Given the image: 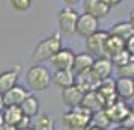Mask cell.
<instances>
[{
    "label": "cell",
    "mask_w": 134,
    "mask_h": 130,
    "mask_svg": "<svg viewBox=\"0 0 134 130\" xmlns=\"http://www.w3.org/2000/svg\"><path fill=\"white\" fill-rule=\"evenodd\" d=\"M128 23H130V24H131V27L134 29V9L130 12V20H128Z\"/></svg>",
    "instance_id": "34"
},
{
    "label": "cell",
    "mask_w": 134,
    "mask_h": 130,
    "mask_svg": "<svg viewBox=\"0 0 134 130\" xmlns=\"http://www.w3.org/2000/svg\"><path fill=\"white\" fill-rule=\"evenodd\" d=\"M99 29V20L92 17L89 14H80L79 20H77V26H75V33L83 38H87L89 35L95 33Z\"/></svg>",
    "instance_id": "6"
},
{
    "label": "cell",
    "mask_w": 134,
    "mask_h": 130,
    "mask_svg": "<svg viewBox=\"0 0 134 130\" xmlns=\"http://www.w3.org/2000/svg\"><path fill=\"white\" fill-rule=\"evenodd\" d=\"M65 2V5H75V3H79L80 0H63Z\"/></svg>",
    "instance_id": "36"
},
{
    "label": "cell",
    "mask_w": 134,
    "mask_h": 130,
    "mask_svg": "<svg viewBox=\"0 0 134 130\" xmlns=\"http://www.w3.org/2000/svg\"><path fill=\"white\" fill-rule=\"evenodd\" d=\"M29 91L26 89L24 86L21 85H15L14 88H11L9 91L3 94V101H5V106H20L24 98L29 95Z\"/></svg>",
    "instance_id": "14"
},
{
    "label": "cell",
    "mask_w": 134,
    "mask_h": 130,
    "mask_svg": "<svg viewBox=\"0 0 134 130\" xmlns=\"http://www.w3.org/2000/svg\"><path fill=\"white\" fill-rule=\"evenodd\" d=\"M110 61H111V64H113V67L118 68V67H122V65H127V64H130V62H133L134 58L128 53L127 50H122L121 53L111 56V58H110Z\"/></svg>",
    "instance_id": "26"
},
{
    "label": "cell",
    "mask_w": 134,
    "mask_h": 130,
    "mask_svg": "<svg viewBox=\"0 0 134 130\" xmlns=\"http://www.w3.org/2000/svg\"><path fill=\"white\" fill-rule=\"evenodd\" d=\"M109 33L116 35V37L122 38L124 41H127L130 37L134 35V29L131 27V24H130L128 21H119V23H116V24H113L110 27Z\"/></svg>",
    "instance_id": "23"
},
{
    "label": "cell",
    "mask_w": 134,
    "mask_h": 130,
    "mask_svg": "<svg viewBox=\"0 0 134 130\" xmlns=\"http://www.w3.org/2000/svg\"><path fill=\"white\" fill-rule=\"evenodd\" d=\"M110 124H111V121H110L105 109H99V111L92 113L91 126H95V127H99V129H103V130H107V127H109Z\"/></svg>",
    "instance_id": "24"
},
{
    "label": "cell",
    "mask_w": 134,
    "mask_h": 130,
    "mask_svg": "<svg viewBox=\"0 0 134 130\" xmlns=\"http://www.w3.org/2000/svg\"><path fill=\"white\" fill-rule=\"evenodd\" d=\"M2 115H3V123L15 126V127L18 126V123L21 121V118L24 117V113H23L20 106H5Z\"/></svg>",
    "instance_id": "19"
},
{
    "label": "cell",
    "mask_w": 134,
    "mask_h": 130,
    "mask_svg": "<svg viewBox=\"0 0 134 130\" xmlns=\"http://www.w3.org/2000/svg\"><path fill=\"white\" fill-rule=\"evenodd\" d=\"M109 37V30L98 29L95 33H92L86 38V51L92 55L93 58H103L105 55V39Z\"/></svg>",
    "instance_id": "4"
},
{
    "label": "cell",
    "mask_w": 134,
    "mask_h": 130,
    "mask_svg": "<svg viewBox=\"0 0 134 130\" xmlns=\"http://www.w3.org/2000/svg\"><path fill=\"white\" fill-rule=\"evenodd\" d=\"M33 130H54V123L50 115L42 113V115H38L35 123H33Z\"/></svg>",
    "instance_id": "25"
},
{
    "label": "cell",
    "mask_w": 134,
    "mask_h": 130,
    "mask_svg": "<svg viewBox=\"0 0 134 130\" xmlns=\"http://www.w3.org/2000/svg\"><path fill=\"white\" fill-rule=\"evenodd\" d=\"M104 109H105V112H107V115H109L111 123L119 124L124 118L127 117L128 112H130V105H128L127 101L118 98L111 105H109L107 107H104Z\"/></svg>",
    "instance_id": "11"
},
{
    "label": "cell",
    "mask_w": 134,
    "mask_h": 130,
    "mask_svg": "<svg viewBox=\"0 0 134 130\" xmlns=\"http://www.w3.org/2000/svg\"><path fill=\"white\" fill-rule=\"evenodd\" d=\"M3 109H5V101H3V95L0 94V112H3Z\"/></svg>",
    "instance_id": "35"
},
{
    "label": "cell",
    "mask_w": 134,
    "mask_h": 130,
    "mask_svg": "<svg viewBox=\"0 0 134 130\" xmlns=\"http://www.w3.org/2000/svg\"><path fill=\"white\" fill-rule=\"evenodd\" d=\"M20 107H21V111H23L24 115H27V117H30V118L39 115V100L33 94H29L24 98V101L20 105Z\"/></svg>",
    "instance_id": "21"
},
{
    "label": "cell",
    "mask_w": 134,
    "mask_h": 130,
    "mask_svg": "<svg viewBox=\"0 0 134 130\" xmlns=\"http://www.w3.org/2000/svg\"><path fill=\"white\" fill-rule=\"evenodd\" d=\"M62 47H63L62 45V33L60 30H56L48 38H45L36 44V47L33 50V55H32V59L38 64L50 61Z\"/></svg>",
    "instance_id": "1"
},
{
    "label": "cell",
    "mask_w": 134,
    "mask_h": 130,
    "mask_svg": "<svg viewBox=\"0 0 134 130\" xmlns=\"http://www.w3.org/2000/svg\"><path fill=\"white\" fill-rule=\"evenodd\" d=\"M91 73L98 80H105L111 77L113 73V64L110 61L109 56H103V58H95L93 59V65L91 68Z\"/></svg>",
    "instance_id": "10"
},
{
    "label": "cell",
    "mask_w": 134,
    "mask_h": 130,
    "mask_svg": "<svg viewBox=\"0 0 134 130\" xmlns=\"http://www.w3.org/2000/svg\"><path fill=\"white\" fill-rule=\"evenodd\" d=\"M20 73H21V67L17 65L12 70H6L0 73V94H3L9 91L11 88H14L15 85H18V79H20Z\"/></svg>",
    "instance_id": "12"
},
{
    "label": "cell",
    "mask_w": 134,
    "mask_h": 130,
    "mask_svg": "<svg viewBox=\"0 0 134 130\" xmlns=\"http://www.w3.org/2000/svg\"><path fill=\"white\" fill-rule=\"evenodd\" d=\"M125 50H127L128 53L134 58V35L133 37H130L127 41H125Z\"/></svg>",
    "instance_id": "31"
},
{
    "label": "cell",
    "mask_w": 134,
    "mask_h": 130,
    "mask_svg": "<svg viewBox=\"0 0 134 130\" xmlns=\"http://www.w3.org/2000/svg\"><path fill=\"white\" fill-rule=\"evenodd\" d=\"M116 76L118 77H128V79H133L134 77V61L127 64V65H122L116 68Z\"/></svg>",
    "instance_id": "27"
},
{
    "label": "cell",
    "mask_w": 134,
    "mask_h": 130,
    "mask_svg": "<svg viewBox=\"0 0 134 130\" xmlns=\"http://www.w3.org/2000/svg\"><path fill=\"white\" fill-rule=\"evenodd\" d=\"M11 6L17 12H27L32 8V0H11Z\"/></svg>",
    "instance_id": "28"
},
{
    "label": "cell",
    "mask_w": 134,
    "mask_h": 130,
    "mask_svg": "<svg viewBox=\"0 0 134 130\" xmlns=\"http://www.w3.org/2000/svg\"><path fill=\"white\" fill-rule=\"evenodd\" d=\"M99 82H101V80H98L97 77L89 71V73H86V74L77 76L75 83H77V85L85 91V92H89V91H95V89L99 86Z\"/></svg>",
    "instance_id": "22"
},
{
    "label": "cell",
    "mask_w": 134,
    "mask_h": 130,
    "mask_svg": "<svg viewBox=\"0 0 134 130\" xmlns=\"http://www.w3.org/2000/svg\"><path fill=\"white\" fill-rule=\"evenodd\" d=\"M3 124V115H2V112H0V126Z\"/></svg>",
    "instance_id": "40"
},
{
    "label": "cell",
    "mask_w": 134,
    "mask_h": 130,
    "mask_svg": "<svg viewBox=\"0 0 134 130\" xmlns=\"http://www.w3.org/2000/svg\"><path fill=\"white\" fill-rule=\"evenodd\" d=\"M87 130H103V129H99V127H95V126H89V129Z\"/></svg>",
    "instance_id": "37"
},
{
    "label": "cell",
    "mask_w": 134,
    "mask_h": 130,
    "mask_svg": "<svg viewBox=\"0 0 134 130\" xmlns=\"http://www.w3.org/2000/svg\"><path fill=\"white\" fill-rule=\"evenodd\" d=\"M97 94L99 95V98L103 101L104 107H107L109 105H111L115 100H118V94H116V86H115V80L109 77L105 80L99 82V86L95 89Z\"/></svg>",
    "instance_id": "7"
},
{
    "label": "cell",
    "mask_w": 134,
    "mask_h": 130,
    "mask_svg": "<svg viewBox=\"0 0 134 130\" xmlns=\"http://www.w3.org/2000/svg\"><path fill=\"white\" fill-rule=\"evenodd\" d=\"M75 77L72 70H56L53 76H51V82L56 88L59 89H65V88L72 86L75 83Z\"/></svg>",
    "instance_id": "16"
},
{
    "label": "cell",
    "mask_w": 134,
    "mask_h": 130,
    "mask_svg": "<svg viewBox=\"0 0 134 130\" xmlns=\"http://www.w3.org/2000/svg\"><path fill=\"white\" fill-rule=\"evenodd\" d=\"M104 3H105V5H107V6L110 8V9H111V8H116V6H119V5H121V2L122 0H103Z\"/></svg>",
    "instance_id": "32"
},
{
    "label": "cell",
    "mask_w": 134,
    "mask_h": 130,
    "mask_svg": "<svg viewBox=\"0 0 134 130\" xmlns=\"http://www.w3.org/2000/svg\"><path fill=\"white\" fill-rule=\"evenodd\" d=\"M93 56L89 55L87 51H81V53H77L75 55V59H74V65H72V71L75 76H81L89 73L93 65Z\"/></svg>",
    "instance_id": "15"
},
{
    "label": "cell",
    "mask_w": 134,
    "mask_h": 130,
    "mask_svg": "<svg viewBox=\"0 0 134 130\" xmlns=\"http://www.w3.org/2000/svg\"><path fill=\"white\" fill-rule=\"evenodd\" d=\"M85 109H87L89 112H97L99 109H104V105L101 98H99V95L97 94V91H89V92H85V97L81 100V105Z\"/></svg>",
    "instance_id": "18"
},
{
    "label": "cell",
    "mask_w": 134,
    "mask_h": 130,
    "mask_svg": "<svg viewBox=\"0 0 134 130\" xmlns=\"http://www.w3.org/2000/svg\"><path fill=\"white\" fill-rule=\"evenodd\" d=\"M80 14L71 6H66L60 9L57 14V24H59V30L63 35H72L75 33V26H77V20H79Z\"/></svg>",
    "instance_id": "5"
},
{
    "label": "cell",
    "mask_w": 134,
    "mask_h": 130,
    "mask_svg": "<svg viewBox=\"0 0 134 130\" xmlns=\"http://www.w3.org/2000/svg\"><path fill=\"white\" fill-rule=\"evenodd\" d=\"M20 130H33L32 127H27V129H20Z\"/></svg>",
    "instance_id": "41"
},
{
    "label": "cell",
    "mask_w": 134,
    "mask_h": 130,
    "mask_svg": "<svg viewBox=\"0 0 134 130\" xmlns=\"http://www.w3.org/2000/svg\"><path fill=\"white\" fill-rule=\"evenodd\" d=\"M133 130H134V127H133Z\"/></svg>",
    "instance_id": "43"
},
{
    "label": "cell",
    "mask_w": 134,
    "mask_h": 130,
    "mask_svg": "<svg viewBox=\"0 0 134 130\" xmlns=\"http://www.w3.org/2000/svg\"><path fill=\"white\" fill-rule=\"evenodd\" d=\"M26 83L29 89L35 92H42L51 85V73L44 65H32L26 71Z\"/></svg>",
    "instance_id": "3"
},
{
    "label": "cell",
    "mask_w": 134,
    "mask_h": 130,
    "mask_svg": "<svg viewBox=\"0 0 134 130\" xmlns=\"http://www.w3.org/2000/svg\"><path fill=\"white\" fill-rule=\"evenodd\" d=\"M113 130H128V129H124V127H121V126H118V127H115Z\"/></svg>",
    "instance_id": "39"
},
{
    "label": "cell",
    "mask_w": 134,
    "mask_h": 130,
    "mask_svg": "<svg viewBox=\"0 0 134 130\" xmlns=\"http://www.w3.org/2000/svg\"><path fill=\"white\" fill-rule=\"evenodd\" d=\"M0 130H18L15 126H11V124H6V123H3L2 126H0Z\"/></svg>",
    "instance_id": "33"
},
{
    "label": "cell",
    "mask_w": 134,
    "mask_h": 130,
    "mask_svg": "<svg viewBox=\"0 0 134 130\" xmlns=\"http://www.w3.org/2000/svg\"><path fill=\"white\" fill-rule=\"evenodd\" d=\"M75 53L68 47H62L50 61L53 64L54 70H72Z\"/></svg>",
    "instance_id": "8"
},
{
    "label": "cell",
    "mask_w": 134,
    "mask_h": 130,
    "mask_svg": "<svg viewBox=\"0 0 134 130\" xmlns=\"http://www.w3.org/2000/svg\"><path fill=\"white\" fill-rule=\"evenodd\" d=\"M83 8H85L86 14L95 17L97 20L105 18V17L110 14V8L104 3L103 0H85Z\"/></svg>",
    "instance_id": "13"
},
{
    "label": "cell",
    "mask_w": 134,
    "mask_h": 130,
    "mask_svg": "<svg viewBox=\"0 0 134 130\" xmlns=\"http://www.w3.org/2000/svg\"><path fill=\"white\" fill-rule=\"evenodd\" d=\"M130 111H131V112H133V113H134V101H133V103H131V105H130Z\"/></svg>",
    "instance_id": "38"
},
{
    "label": "cell",
    "mask_w": 134,
    "mask_h": 130,
    "mask_svg": "<svg viewBox=\"0 0 134 130\" xmlns=\"http://www.w3.org/2000/svg\"><path fill=\"white\" fill-rule=\"evenodd\" d=\"M119 126L121 127H124V129H128V130H133L134 127V113L131 111L127 113V117L122 119L121 123H119Z\"/></svg>",
    "instance_id": "29"
},
{
    "label": "cell",
    "mask_w": 134,
    "mask_h": 130,
    "mask_svg": "<svg viewBox=\"0 0 134 130\" xmlns=\"http://www.w3.org/2000/svg\"><path fill=\"white\" fill-rule=\"evenodd\" d=\"M115 86H116L118 98L124 100V101H128V100L134 98V82H133V79L118 77L115 80Z\"/></svg>",
    "instance_id": "17"
},
{
    "label": "cell",
    "mask_w": 134,
    "mask_h": 130,
    "mask_svg": "<svg viewBox=\"0 0 134 130\" xmlns=\"http://www.w3.org/2000/svg\"><path fill=\"white\" fill-rule=\"evenodd\" d=\"M122 50H125V41L116 35L109 33V37L105 39V55L111 58V56L121 53Z\"/></svg>",
    "instance_id": "20"
},
{
    "label": "cell",
    "mask_w": 134,
    "mask_h": 130,
    "mask_svg": "<svg viewBox=\"0 0 134 130\" xmlns=\"http://www.w3.org/2000/svg\"><path fill=\"white\" fill-rule=\"evenodd\" d=\"M133 82H134V77H133Z\"/></svg>",
    "instance_id": "42"
},
{
    "label": "cell",
    "mask_w": 134,
    "mask_h": 130,
    "mask_svg": "<svg viewBox=\"0 0 134 130\" xmlns=\"http://www.w3.org/2000/svg\"><path fill=\"white\" fill-rule=\"evenodd\" d=\"M83 97H85V91H83L77 83H74L72 86H69V88L62 89V94H60L62 103L65 106H68L69 109H71V107H77V106L81 105Z\"/></svg>",
    "instance_id": "9"
},
{
    "label": "cell",
    "mask_w": 134,
    "mask_h": 130,
    "mask_svg": "<svg viewBox=\"0 0 134 130\" xmlns=\"http://www.w3.org/2000/svg\"><path fill=\"white\" fill-rule=\"evenodd\" d=\"M92 112L85 109L83 106L71 107L62 115V123L66 130H87L91 126Z\"/></svg>",
    "instance_id": "2"
},
{
    "label": "cell",
    "mask_w": 134,
    "mask_h": 130,
    "mask_svg": "<svg viewBox=\"0 0 134 130\" xmlns=\"http://www.w3.org/2000/svg\"><path fill=\"white\" fill-rule=\"evenodd\" d=\"M30 124H32V118L30 117H27V115H24V117L21 118V121L18 123V126H17V129H27V127H30Z\"/></svg>",
    "instance_id": "30"
}]
</instances>
